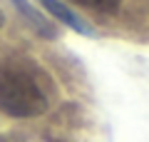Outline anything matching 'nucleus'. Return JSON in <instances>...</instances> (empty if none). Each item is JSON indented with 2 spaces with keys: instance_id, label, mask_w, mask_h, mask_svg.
I'll list each match as a JSON object with an SVG mask.
<instances>
[{
  "instance_id": "1",
  "label": "nucleus",
  "mask_w": 149,
  "mask_h": 142,
  "mask_svg": "<svg viewBox=\"0 0 149 142\" xmlns=\"http://www.w3.org/2000/svg\"><path fill=\"white\" fill-rule=\"evenodd\" d=\"M0 110L10 117H37L47 110V95L22 67L0 70Z\"/></svg>"
},
{
  "instance_id": "2",
  "label": "nucleus",
  "mask_w": 149,
  "mask_h": 142,
  "mask_svg": "<svg viewBox=\"0 0 149 142\" xmlns=\"http://www.w3.org/2000/svg\"><path fill=\"white\" fill-rule=\"evenodd\" d=\"M8 3L20 13V18H22V20H25L40 37H47V40H55V37H57V25H55L50 18H45L42 13L30 3V0H8Z\"/></svg>"
},
{
  "instance_id": "3",
  "label": "nucleus",
  "mask_w": 149,
  "mask_h": 142,
  "mask_svg": "<svg viewBox=\"0 0 149 142\" xmlns=\"http://www.w3.org/2000/svg\"><path fill=\"white\" fill-rule=\"evenodd\" d=\"M35 3H37V5H42L50 15H55V20H60L62 25L72 27L74 32H82V35L95 37V27H92L82 15H77L72 8H67L65 3H60V0H35Z\"/></svg>"
},
{
  "instance_id": "4",
  "label": "nucleus",
  "mask_w": 149,
  "mask_h": 142,
  "mask_svg": "<svg viewBox=\"0 0 149 142\" xmlns=\"http://www.w3.org/2000/svg\"><path fill=\"white\" fill-rule=\"evenodd\" d=\"M77 3L97 13H117L122 5V0H77Z\"/></svg>"
},
{
  "instance_id": "5",
  "label": "nucleus",
  "mask_w": 149,
  "mask_h": 142,
  "mask_svg": "<svg viewBox=\"0 0 149 142\" xmlns=\"http://www.w3.org/2000/svg\"><path fill=\"white\" fill-rule=\"evenodd\" d=\"M47 142H62V140H52V137H50V140H47Z\"/></svg>"
},
{
  "instance_id": "6",
  "label": "nucleus",
  "mask_w": 149,
  "mask_h": 142,
  "mask_svg": "<svg viewBox=\"0 0 149 142\" xmlns=\"http://www.w3.org/2000/svg\"><path fill=\"white\" fill-rule=\"evenodd\" d=\"M0 25H3V15H0Z\"/></svg>"
}]
</instances>
